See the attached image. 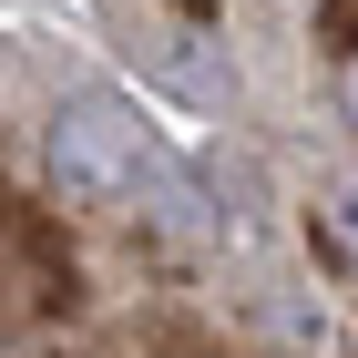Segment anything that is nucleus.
Segmentation results:
<instances>
[{"label":"nucleus","mask_w":358,"mask_h":358,"mask_svg":"<svg viewBox=\"0 0 358 358\" xmlns=\"http://www.w3.org/2000/svg\"><path fill=\"white\" fill-rule=\"evenodd\" d=\"M143 174H154V143L113 92H83L52 123V185L72 205H123V194H143Z\"/></svg>","instance_id":"f257e3e1"},{"label":"nucleus","mask_w":358,"mask_h":358,"mask_svg":"<svg viewBox=\"0 0 358 358\" xmlns=\"http://www.w3.org/2000/svg\"><path fill=\"white\" fill-rule=\"evenodd\" d=\"M307 225H317V256H328L338 276H358V174H338V185L307 205Z\"/></svg>","instance_id":"f03ea898"},{"label":"nucleus","mask_w":358,"mask_h":358,"mask_svg":"<svg viewBox=\"0 0 358 358\" xmlns=\"http://www.w3.org/2000/svg\"><path fill=\"white\" fill-rule=\"evenodd\" d=\"M338 123H348V134H358V62H348V72H338Z\"/></svg>","instance_id":"7ed1b4c3"}]
</instances>
